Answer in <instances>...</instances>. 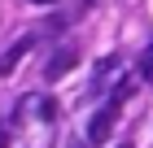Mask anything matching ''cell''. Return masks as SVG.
<instances>
[{
    "label": "cell",
    "instance_id": "obj_1",
    "mask_svg": "<svg viewBox=\"0 0 153 148\" xmlns=\"http://www.w3.org/2000/svg\"><path fill=\"white\" fill-rule=\"evenodd\" d=\"M109 131H114V105L101 109V113H92V122H88V144H105Z\"/></svg>",
    "mask_w": 153,
    "mask_h": 148
},
{
    "label": "cell",
    "instance_id": "obj_2",
    "mask_svg": "<svg viewBox=\"0 0 153 148\" xmlns=\"http://www.w3.org/2000/svg\"><path fill=\"white\" fill-rule=\"evenodd\" d=\"M74 57H79L74 48H61L57 57H53V61H48V66H44V79H61V74H70V66H74Z\"/></svg>",
    "mask_w": 153,
    "mask_h": 148
},
{
    "label": "cell",
    "instance_id": "obj_3",
    "mask_svg": "<svg viewBox=\"0 0 153 148\" xmlns=\"http://www.w3.org/2000/svg\"><path fill=\"white\" fill-rule=\"evenodd\" d=\"M26 48H31V39H22V44H18V48H13V52H9V57H4V61H0V70H4V74H13V66H18V61H22V57H26Z\"/></svg>",
    "mask_w": 153,
    "mask_h": 148
},
{
    "label": "cell",
    "instance_id": "obj_4",
    "mask_svg": "<svg viewBox=\"0 0 153 148\" xmlns=\"http://www.w3.org/2000/svg\"><path fill=\"white\" fill-rule=\"evenodd\" d=\"M140 79H149V83H153V44L140 52Z\"/></svg>",
    "mask_w": 153,
    "mask_h": 148
},
{
    "label": "cell",
    "instance_id": "obj_5",
    "mask_svg": "<svg viewBox=\"0 0 153 148\" xmlns=\"http://www.w3.org/2000/svg\"><path fill=\"white\" fill-rule=\"evenodd\" d=\"M31 4H57V0H31Z\"/></svg>",
    "mask_w": 153,
    "mask_h": 148
},
{
    "label": "cell",
    "instance_id": "obj_6",
    "mask_svg": "<svg viewBox=\"0 0 153 148\" xmlns=\"http://www.w3.org/2000/svg\"><path fill=\"white\" fill-rule=\"evenodd\" d=\"M70 148H83V144H70Z\"/></svg>",
    "mask_w": 153,
    "mask_h": 148
}]
</instances>
